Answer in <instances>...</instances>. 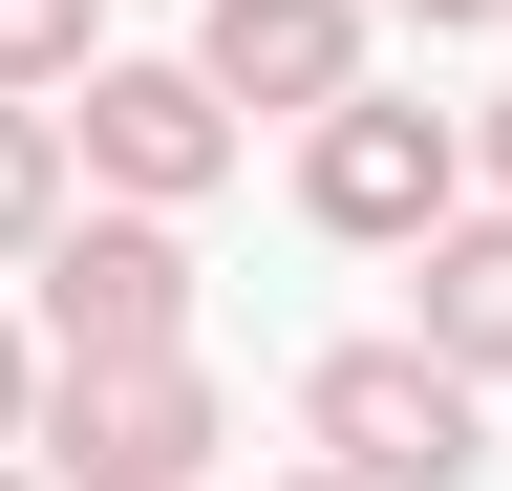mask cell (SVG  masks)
Masks as SVG:
<instances>
[{"label":"cell","instance_id":"1","mask_svg":"<svg viewBox=\"0 0 512 491\" xmlns=\"http://www.w3.org/2000/svg\"><path fill=\"white\" fill-rule=\"evenodd\" d=\"M22 449H43L64 491H214L235 406H214L192 342H128V363H43V427H22Z\"/></svg>","mask_w":512,"mask_h":491},{"label":"cell","instance_id":"2","mask_svg":"<svg viewBox=\"0 0 512 491\" xmlns=\"http://www.w3.org/2000/svg\"><path fill=\"white\" fill-rule=\"evenodd\" d=\"M299 449H342L363 491H470L491 470V385L427 342H320L299 363Z\"/></svg>","mask_w":512,"mask_h":491},{"label":"cell","instance_id":"3","mask_svg":"<svg viewBox=\"0 0 512 491\" xmlns=\"http://www.w3.org/2000/svg\"><path fill=\"white\" fill-rule=\"evenodd\" d=\"M299 214L342 235V257H406V235L470 214V107H406V86H342L299 129Z\"/></svg>","mask_w":512,"mask_h":491},{"label":"cell","instance_id":"4","mask_svg":"<svg viewBox=\"0 0 512 491\" xmlns=\"http://www.w3.org/2000/svg\"><path fill=\"white\" fill-rule=\"evenodd\" d=\"M64 150H86V193H128V214H192V193L235 171V107H214V65H128V43H86Z\"/></svg>","mask_w":512,"mask_h":491},{"label":"cell","instance_id":"5","mask_svg":"<svg viewBox=\"0 0 512 491\" xmlns=\"http://www.w3.org/2000/svg\"><path fill=\"white\" fill-rule=\"evenodd\" d=\"M43 363H128V342H192V235L171 214H128V193H86L43 235Z\"/></svg>","mask_w":512,"mask_h":491},{"label":"cell","instance_id":"6","mask_svg":"<svg viewBox=\"0 0 512 491\" xmlns=\"http://www.w3.org/2000/svg\"><path fill=\"white\" fill-rule=\"evenodd\" d=\"M363 22H384V0H214V22H192V65H214V107L320 129V107L363 86Z\"/></svg>","mask_w":512,"mask_h":491},{"label":"cell","instance_id":"7","mask_svg":"<svg viewBox=\"0 0 512 491\" xmlns=\"http://www.w3.org/2000/svg\"><path fill=\"white\" fill-rule=\"evenodd\" d=\"M406 342L470 363V385H512V193H470L448 235H406Z\"/></svg>","mask_w":512,"mask_h":491},{"label":"cell","instance_id":"8","mask_svg":"<svg viewBox=\"0 0 512 491\" xmlns=\"http://www.w3.org/2000/svg\"><path fill=\"white\" fill-rule=\"evenodd\" d=\"M64 214H86V150H64V86H0V257H43Z\"/></svg>","mask_w":512,"mask_h":491},{"label":"cell","instance_id":"9","mask_svg":"<svg viewBox=\"0 0 512 491\" xmlns=\"http://www.w3.org/2000/svg\"><path fill=\"white\" fill-rule=\"evenodd\" d=\"M86 43H107V0H0V86H86Z\"/></svg>","mask_w":512,"mask_h":491},{"label":"cell","instance_id":"10","mask_svg":"<svg viewBox=\"0 0 512 491\" xmlns=\"http://www.w3.org/2000/svg\"><path fill=\"white\" fill-rule=\"evenodd\" d=\"M43 427V321H0V449Z\"/></svg>","mask_w":512,"mask_h":491},{"label":"cell","instance_id":"11","mask_svg":"<svg viewBox=\"0 0 512 491\" xmlns=\"http://www.w3.org/2000/svg\"><path fill=\"white\" fill-rule=\"evenodd\" d=\"M470 193H512V86H491V107H470Z\"/></svg>","mask_w":512,"mask_h":491},{"label":"cell","instance_id":"12","mask_svg":"<svg viewBox=\"0 0 512 491\" xmlns=\"http://www.w3.org/2000/svg\"><path fill=\"white\" fill-rule=\"evenodd\" d=\"M384 22H427V43H470V22H512V0H384Z\"/></svg>","mask_w":512,"mask_h":491},{"label":"cell","instance_id":"13","mask_svg":"<svg viewBox=\"0 0 512 491\" xmlns=\"http://www.w3.org/2000/svg\"><path fill=\"white\" fill-rule=\"evenodd\" d=\"M278 491H363V470H342V449H320V470H278Z\"/></svg>","mask_w":512,"mask_h":491},{"label":"cell","instance_id":"14","mask_svg":"<svg viewBox=\"0 0 512 491\" xmlns=\"http://www.w3.org/2000/svg\"><path fill=\"white\" fill-rule=\"evenodd\" d=\"M0 491H64V470H43V449H0Z\"/></svg>","mask_w":512,"mask_h":491}]
</instances>
